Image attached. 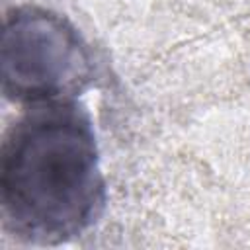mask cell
Instances as JSON below:
<instances>
[{"instance_id":"obj_1","label":"cell","mask_w":250,"mask_h":250,"mask_svg":"<svg viewBox=\"0 0 250 250\" xmlns=\"http://www.w3.org/2000/svg\"><path fill=\"white\" fill-rule=\"evenodd\" d=\"M2 225L27 244L86 232L105 207L92 119L76 98L27 104L0 146Z\"/></svg>"},{"instance_id":"obj_2","label":"cell","mask_w":250,"mask_h":250,"mask_svg":"<svg viewBox=\"0 0 250 250\" xmlns=\"http://www.w3.org/2000/svg\"><path fill=\"white\" fill-rule=\"evenodd\" d=\"M92 51L62 16L20 6L6 14L2 33V92L37 104L76 98L94 78Z\"/></svg>"}]
</instances>
